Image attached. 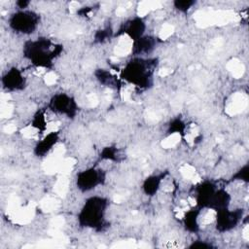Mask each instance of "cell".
I'll use <instances>...</instances> for the list:
<instances>
[{"label":"cell","instance_id":"cell-9","mask_svg":"<svg viewBox=\"0 0 249 249\" xmlns=\"http://www.w3.org/2000/svg\"><path fill=\"white\" fill-rule=\"evenodd\" d=\"M58 138V132L56 130H51L35 145L34 154L39 158L48 156L53 147H55Z\"/></svg>","mask_w":249,"mask_h":249},{"label":"cell","instance_id":"cell-19","mask_svg":"<svg viewBox=\"0 0 249 249\" xmlns=\"http://www.w3.org/2000/svg\"><path fill=\"white\" fill-rule=\"evenodd\" d=\"M234 176L237 178L235 180H240V181L248 182V164H246L243 167H241Z\"/></svg>","mask_w":249,"mask_h":249},{"label":"cell","instance_id":"cell-20","mask_svg":"<svg viewBox=\"0 0 249 249\" xmlns=\"http://www.w3.org/2000/svg\"><path fill=\"white\" fill-rule=\"evenodd\" d=\"M190 248H212L214 247L211 243L207 242V241H204V240H196V241H193L190 245H189Z\"/></svg>","mask_w":249,"mask_h":249},{"label":"cell","instance_id":"cell-5","mask_svg":"<svg viewBox=\"0 0 249 249\" xmlns=\"http://www.w3.org/2000/svg\"><path fill=\"white\" fill-rule=\"evenodd\" d=\"M105 182V173L94 167L80 171L76 177L77 188L82 192H89Z\"/></svg>","mask_w":249,"mask_h":249},{"label":"cell","instance_id":"cell-16","mask_svg":"<svg viewBox=\"0 0 249 249\" xmlns=\"http://www.w3.org/2000/svg\"><path fill=\"white\" fill-rule=\"evenodd\" d=\"M117 149L115 147H106L102 150L100 153V159L102 160H114L118 158Z\"/></svg>","mask_w":249,"mask_h":249},{"label":"cell","instance_id":"cell-13","mask_svg":"<svg viewBox=\"0 0 249 249\" xmlns=\"http://www.w3.org/2000/svg\"><path fill=\"white\" fill-rule=\"evenodd\" d=\"M198 215H199V211L197 210L187 211V213L184 215V218H183L186 231L190 232H196L199 230Z\"/></svg>","mask_w":249,"mask_h":249},{"label":"cell","instance_id":"cell-3","mask_svg":"<svg viewBox=\"0 0 249 249\" xmlns=\"http://www.w3.org/2000/svg\"><path fill=\"white\" fill-rule=\"evenodd\" d=\"M153 63L150 59L133 58L124 66L122 76L128 83L133 84L135 87L147 88L153 73Z\"/></svg>","mask_w":249,"mask_h":249},{"label":"cell","instance_id":"cell-15","mask_svg":"<svg viewBox=\"0 0 249 249\" xmlns=\"http://www.w3.org/2000/svg\"><path fill=\"white\" fill-rule=\"evenodd\" d=\"M185 128H186V125L184 122L180 119H175L168 125V135H171V134L182 135L184 133Z\"/></svg>","mask_w":249,"mask_h":249},{"label":"cell","instance_id":"cell-18","mask_svg":"<svg viewBox=\"0 0 249 249\" xmlns=\"http://www.w3.org/2000/svg\"><path fill=\"white\" fill-rule=\"evenodd\" d=\"M112 31L109 28H105V29H100L96 32L95 34V40L98 42H104L108 37H110V33Z\"/></svg>","mask_w":249,"mask_h":249},{"label":"cell","instance_id":"cell-6","mask_svg":"<svg viewBox=\"0 0 249 249\" xmlns=\"http://www.w3.org/2000/svg\"><path fill=\"white\" fill-rule=\"evenodd\" d=\"M243 216L242 209L230 210L224 208L215 212L216 230L219 232H227L233 230L240 222Z\"/></svg>","mask_w":249,"mask_h":249},{"label":"cell","instance_id":"cell-11","mask_svg":"<svg viewBox=\"0 0 249 249\" xmlns=\"http://www.w3.org/2000/svg\"><path fill=\"white\" fill-rule=\"evenodd\" d=\"M156 42L153 37L151 36H143L136 41L132 42L131 52L136 54H148L154 48Z\"/></svg>","mask_w":249,"mask_h":249},{"label":"cell","instance_id":"cell-14","mask_svg":"<svg viewBox=\"0 0 249 249\" xmlns=\"http://www.w3.org/2000/svg\"><path fill=\"white\" fill-rule=\"evenodd\" d=\"M95 76L96 79L103 85H107V86H113V84L115 83V79L114 76L107 70L104 69H98V71L95 72Z\"/></svg>","mask_w":249,"mask_h":249},{"label":"cell","instance_id":"cell-7","mask_svg":"<svg viewBox=\"0 0 249 249\" xmlns=\"http://www.w3.org/2000/svg\"><path fill=\"white\" fill-rule=\"evenodd\" d=\"M51 110L56 114L64 115L68 118H74L78 111V104L76 100L63 92L54 94L49 103Z\"/></svg>","mask_w":249,"mask_h":249},{"label":"cell","instance_id":"cell-8","mask_svg":"<svg viewBox=\"0 0 249 249\" xmlns=\"http://www.w3.org/2000/svg\"><path fill=\"white\" fill-rule=\"evenodd\" d=\"M1 84L5 90L13 92L23 89L26 84V80L21 70L17 67H11L3 74L1 78Z\"/></svg>","mask_w":249,"mask_h":249},{"label":"cell","instance_id":"cell-4","mask_svg":"<svg viewBox=\"0 0 249 249\" xmlns=\"http://www.w3.org/2000/svg\"><path fill=\"white\" fill-rule=\"evenodd\" d=\"M10 28L18 34L29 35L33 33L39 24V16L31 11H18L9 18Z\"/></svg>","mask_w":249,"mask_h":249},{"label":"cell","instance_id":"cell-1","mask_svg":"<svg viewBox=\"0 0 249 249\" xmlns=\"http://www.w3.org/2000/svg\"><path fill=\"white\" fill-rule=\"evenodd\" d=\"M62 47L53 44L48 38L31 40L23 46V55L36 67L49 68L61 52Z\"/></svg>","mask_w":249,"mask_h":249},{"label":"cell","instance_id":"cell-2","mask_svg":"<svg viewBox=\"0 0 249 249\" xmlns=\"http://www.w3.org/2000/svg\"><path fill=\"white\" fill-rule=\"evenodd\" d=\"M109 202L106 197L93 196L89 197L78 214V223L82 228L101 231L105 223V214Z\"/></svg>","mask_w":249,"mask_h":249},{"label":"cell","instance_id":"cell-12","mask_svg":"<svg viewBox=\"0 0 249 249\" xmlns=\"http://www.w3.org/2000/svg\"><path fill=\"white\" fill-rule=\"evenodd\" d=\"M161 180L162 177L160 175H151L149 177H147L142 185V189L143 192L147 195V196H155L161 184Z\"/></svg>","mask_w":249,"mask_h":249},{"label":"cell","instance_id":"cell-10","mask_svg":"<svg viewBox=\"0 0 249 249\" xmlns=\"http://www.w3.org/2000/svg\"><path fill=\"white\" fill-rule=\"evenodd\" d=\"M146 25L141 18H135L125 24L123 34L128 37L132 42L143 37Z\"/></svg>","mask_w":249,"mask_h":249},{"label":"cell","instance_id":"cell-17","mask_svg":"<svg viewBox=\"0 0 249 249\" xmlns=\"http://www.w3.org/2000/svg\"><path fill=\"white\" fill-rule=\"evenodd\" d=\"M195 1H189V0H184V1H175L174 6L175 8L180 11V12H187L192 8L193 5H195Z\"/></svg>","mask_w":249,"mask_h":249}]
</instances>
